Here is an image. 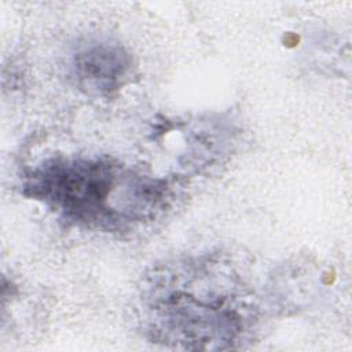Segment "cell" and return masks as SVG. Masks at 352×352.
<instances>
[{
  "label": "cell",
  "mask_w": 352,
  "mask_h": 352,
  "mask_svg": "<svg viewBox=\"0 0 352 352\" xmlns=\"http://www.w3.org/2000/svg\"><path fill=\"white\" fill-rule=\"evenodd\" d=\"M25 188L66 220L99 230H121L148 220L168 195L165 180L109 158L47 160L29 173Z\"/></svg>",
  "instance_id": "1"
},
{
  "label": "cell",
  "mask_w": 352,
  "mask_h": 352,
  "mask_svg": "<svg viewBox=\"0 0 352 352\" xmlns=\"http://www.w3.org/2000/svg\"><path fill=\"white\" fill-rule=\"evenodd\" d=\"M153 338L187 349H228L245 341L253 311L234 274L188 263L155 275L147 301Z\"/></svg>",
  "instance_id": "2"
},
{
  "label": "cell",
  "mask_w": 352,
  "mask_h": 352,
  "mask_svg": "<svg viewBox=\"0 0 352 352\" xmlns=\"http://www.w3.org/2000/svg\"><path fill=\"white\" fill-rule=\"evenodd\" d=\"M131 56L117 44L98 43L78 51L73 59V76L77 85L89 94H109L128 78Z\"/></svg>",
  "instance_id": "3"
}]
</instances>
